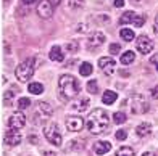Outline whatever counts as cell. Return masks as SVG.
<instances>
[{
	"label": "cell",
	"instance_id": "1",
	"mask_svg": "<svg viewBox=\"0 0 158 156\" xmlns=\"http://www.w3.org/2000/svg\"><path fill=\"white\" fill-rule=\"evenodd\" d=\"M108 122H110V119H108L106 111L102 110V108H97V110L92 111L87 118V129L90 130V134L100 135V134H103L108 129Z\"/></svg>",
	"mask_w": 158,
	"mask_h": 156
},
{
	"label": "cell",
	"instance_id": "2",
	"mask_svg": "<svg viewBox=\"0 0 158 156\" xmlns=\"http://www.w3.org/2000/svg\"><path fill=\"white\" fill-rule=\"evenodd\" d=\"M58 89L61 92V95L64 98H73L79 94L81 90V86H79V81L74 76L71 74H63L58 79Z\"/></svg>",
	"mask_w": 158,
	"mask_h": 156
},
{
	"label": "cell",
	"instance_id": "3",
	"mask_svg": "<svg viewBox=\"0 0 158 156\" xmlns=\"http://www.w3.org/2000/svg\"><path fill=\"white\" fill-rule=\"evenodd\" d=\"M34 69H35L34 60L27 58V60H24L23 63L18 65V68L15 69V76H16V79L19 82H27L34 76Z\"/></svg>",
	"mask_w": 158,
	"mask_h": 156
},
{
	"label": "cell",
	"instance_id": "4",
	"mask_svg": "<svg viewBox=\"0 0 158 156\" xmlns=\"http://www.w3.org/2000/svg\"><path fill=\"white\" fill-rule=\"evenodd\" d=\"M44 134H45V138L48 143H52L55 146H61V134L58 130V126H56L55 122H50L45 126V129H44Z\"/></svg>",
	"mask_w": 158,
	"mask_h": 156
},
{
	"label": "cell",
	"instance_id": "5",
	"mask_svg": "<svg viewBox=\"0 0 158 156\" xmlns=\"http://www.w3.org/2000/svg\"><path fill=\"white\" fill-rule=\"evenodd\" d=\"M143 21H145V18H143L142 15H137V13H134V11H126L124 15L119 18V24L131 23V24H134L135 27H142Z\"/></svg>",
	"mask_w": 158,
	"mask_h": 156
},
{
	"label": "cell",
	"instance_id": "6",
	"mask_svg": "<svg viewBox=\"0 0 158 156\" xmlns=\"http://www.w3.org/2000/svg\"><path fill=\"white\" fill-rule=\"evenodd\" d=\"M131 111L134 114H143L148 111V103L145 102V98L142 95H134L132 97V105H131Z\"/></svg>",
	"mask_w": 158,
	"mask_h": 156
},
{
	"label": "cell",
	"instance_id": "7",
	"mask_svg": "<svg viewBox=\"0 0 158 156\" xmlns=\"http://www.w3.org/2000/svg\"><path fill=\"white\" fill-rule=\"evenodd\" d=\"M26 124V116L23 113H13V114L8 118V129H15V130H19L23 129Z\"/></svg>",
	"mask_w": 158,
	"mask_h": 156
},
{
	"label": "cell",
	"instance_id": "8",
	"mask_svg": "<svg viewBox=\"0 0 158 156\" xmlns=\"http://www.w3.org/2000/svg\"><path fill=\"white\" fill-rule=\"evenodd\" d=\"M98 68L102 69V73L105 76H111L116 69V63H114L113 58H108V56H103V58L98 60Z\"/></svg>",
	"mask_w": 158,
	"mask_h": 156
},
{
	"label": "cell",
	"instance_id": "9",
	"mask_svg": "<svg viewBox=\"0 0 158 156\" xmlns=\"http://www.w3.org/2000/svg\"><path fill=\"white\" fill-rule=\"evenodd\" d=\"M135 47H137V50L143 55H147L153 50V42L150 40L147 35H139L137 40H135Z\"/></svg>",
	"mask_w": 158,
	"mask_h": 156
},
{
	"label": "cell",
	"instance_id": "10",
	"mask_svg": "<svg viewBox=\"0 0 158 156\" xmlns=\"http://www.w3.org/2000/svg\"><path fill=\"white\" fill-rule=\"evenodd\" d=\"M106 40L105 37V34L102 31H95V32H92L90 34V37L87 40V48L89 50H94V48L100 47V45H103V42Z\"/></svg>",
	"mask_w": 158,
	"mask_h": 156
},
{
	"label": "cell",
	"instance_id": "11",
	"mask_svg": "<svg viewBox=\"0 0 158 156\" xmlns=\"http://www.w3.org/2000/svg\"><path fill=\"white\" fill-rule=\"evenodd\" d=\"M21 140H23V137H21V134L15 129H10V130H6L5 132V137H3V142L6 145H10V146H15V145H19L21 143Z\"/></svg>",
	"mask_w": 158,
	"mask_h": 156
},
{
	"label": "cell",
	"instance_id": "12",
	"mask_svg": "<svg viewBox=\"0 0 158 156\" xmlns=\"http://www.w3.org/2000/svg\"><path fill=\"white\" fill-rule=\"evenodd\" d=\"M37 13L40 18H50L53 13V5L50 0H42V2H39L37 5Z\"/></svg>",
	"mask_w": 158,
	"mask_h": 156
},
{
	"label": "cell",
	"instance_id": "13",
	"mask_svg": "<svg viewBox=\"0 0 158 156\" xmlns=\"http://www.w3.org/2000/svg\"><path fill=\"white\" fill-rule=\"evenodd\" d=\"M84 127V119L82 118H77V116H69L66 119V129L71 132H79L82 130Z\"/></svg>",
	"mask_w": 158,
	"mask_h": 156
},
{
	"label": "cell",
	"instance_id": "14",
	"mask_svg": "<svg viewBox=\"0 0 158 156\" xmlns=\"http://www.w3.org/2000/svg\"><path fill=\"white\" fill-rule=\"evenodd\" d=\"M71 108H73V111L84 113L89 108V98H79V100H76L73 105H71Z\"/></svg>",
	"mask_w": 158,
	"mask_h": 156
},
{
	"label": "cell",
	"instance_id": "15",
	"mask_svg": "<svg viewBox=\"0 0 158 156\" xmlns=\"http://www.w3.org/2000/svg\"><path fill=\"white\" fill-rule=\"evenodd\" d=\"M94 150H95L97 154H105V153H108L111 150V143H110V142H106V140H100V142L95 143Z\"/></svg>",
	"mask_w": 158,
	"mask_h": 156
},
{
	"label": "cell",
	"instance_id": "16",
	"mask_svg": "<svg viewBox=\"0 0 158 156\" xmlns=\"http://www.w3.org/2000/svg\"><path fill=\"white\" fill-rule=\"evenodd\" d=\"M48 56H50V60H52V61H58V63L64 60V53L61 52V47H58V45L52 47V50H50Z\"/></svg>",
	"mask_w": 158,
	"mask_h": 156
},
{
	"label": "cell",
	"instance_id": "17",
	"mask_svg": "<svg viewBox=\"0 0 158 156\" xmlns=\"http://www.w3.org/2000/svg\"><path fill=\"white\" fill-rule=\"evenodd\" d=\"M150 132H152V126L148 122H142V124L137 126V129H135V134H137L139 137H147Z\"/></svg>",
	"mask_w": 158,
	"mask_h": 156
},
{
	"label": "cell",
	"instance_id": "18",
	"mask_svg": "<svg viewBox=\"0 0 158 156\" xmlns=\"http://www.w3.org/2000/svg\"><path fill=\"white\" fill-rule=\"evenodd\" d=\"M116 98H118L116 92H113V90H106L105 94L102 95V102H103L105 105H113L114 102H116Z\"/></svg>",
	"mask_w": 158,
	"mask_h": 156
},
{
	"label": "cell",
	"instance_id": "19",
	"mask_svg": "<svg viewBox=\"0 0 158 156\" xmlns=\"http://www.w3.org/2000/svg\"><path fill=\"white\" fill-rule=\"evenodd\" d=\"M27 90L34 95H40L42 92H44V86H42L40 82H31L29 86H27Z\"/></svg>",
	"mask_w": 158,
	"mask_h": 156
},
{
	"label": "cell",
	"instance_id": "20",
	"mask_svg": "<svg viewBox=\"0 0 158 156\" xmlns=\"http://www.w3.org/2000/svg\"><path fill=\"white\" fill-rule=\"evenodd\" d=\"M119 35H121V39H123L124 42H132L134 40V31L132 29H127V27L121 29L119 31Z\"/></svg>",
	"mask_w": 158,
	"mask_h": 156
},
{
	"label": "cell",
	"instance_id": "21",
	"mask_svg": "<svg viewBox=\"0 0 158 156\" xmlns=\"http://www.w3.org/2000/svg\"><path fill=\"white\" fill-rule=\"evenodd\" d=\"M134 58H135L134 52L127 50V52H124L123 55H121V63H123V65H131V63L134 61Z\"/></svg>",
	"mask_w": 158,
	"mask_h": 156
},
{
	"label": "cell",
	"instance_id": "22",
	"mask_svg": "<svg viewBox=\"0 0 158 156\" xmlns=\"http://www.w3.org/2000/svg\"><path fill=\"white\" fill-rule=\"evenodd\" d=\"M92 69H94V68H92L90 63L84 61L82 65L79 66V74H81V76H90V74H92Z\"/></svg>",
	"mask_w": 158,
	"mask_h": 156
},
{
	"label": "cell",
	"instance_id": "23",
	"mask_svg": "<svg viewBox=\"0 0 158 156\" xmlns=\"http://www.w3.org/2000/svg\"><path fill=\"white\" fill-rule=\"evenodd\" d=\"M39 110L42 111V113H44V116H52V113H53V108H52V106H50L47 102H40L39 103Z\"/></svg>",
	"mask_w": 158,
	"mask_h": 156
},
{
	"label": "cell",
	"instance_id": "24",
	"mask_svg": "<svg viewBox=\"0 0 158 156\" xmlns=\"http://www.w3.org/2000/svg\"><path fill=\"white\" fill-rule=\"evenodd\" d=\"M116 156H134V151H132V148H129V146H121L116 151Z\"/></svg>",
	"mask_w": 158,
	"mask_h": 156
},
{
	"label": "cell",
	"instance_id": "25",
	"mask_svg": "<svg viewBox=\"0 0 158 156\" xmlns=\"http://www.w3.org/2000/svg\"><path fill=\"white\" fill-rule=\"evenodd\" d=\"M126 114H124V113H114V114H113V121H114V124H124L126 122Z\"/></svg>",
	"mask_w": 158,
	"mask_h": 156
},
{
	"label": "cell",
	"instance_id": "26",
	"mask_svg": "<svg viewBox=\"0 0 158 156\" xmlns=\"http://www.w3.org/2000/svg\"><path fill=\"white\" fill-rule=\"evenodd\" d=\"M64 48L69 52V53H76L77 52V48H79V44H77V40H69L66 45H64Z\"/></svg>",
	"mask_w": 158,
	"mask_h": 156
},
{
	"label": "cell",
	"instance_id": "27",
	"mask_svg": "<svg viewBox=\"0 0 158 156\" xmlns=\"http://www.w3.org/2000/svg\"><path fill=\"white\" fill-rule=\"evenodd\" d=\"M87 92H89V94H92V95L97 94V92H98V84H97V81H89V82H87Z\"/></svg>",
	"mask_w": 158,
	"mask_h": 156
},
{
	"label": "cell",
	"instance_id": "28",
	"mask_svg": "<svg viewBox=\"0 0 158 156\" xmlns=\"http://www.w3.org/2000/svg\"><path fill=\"white\" fill-rule=\"evenodd\" d=\"M13 97H15V94H13V92L10 90V92H5V95H3V105L5 106H11L13 103Z\"/></svg>",
	"mask_w": 158,
	"mask_h": 156
},
{
	"label": "cell",
	"instance_id": "29",
	"mask_svg": "<svg viewBox=\"0 0 158 156\" xmlns=\"http://www.w3.org/2000/svg\"><path fill=\"white\" fill-rule=\"evenodd\" d=\"M29 105H31V100L29 98H19L16 106H18V110H26V108H29Z\"/></svg>",
	"mask_w": 158,
	"mask_h": 156
},
{
	"label": "cell",
	"instance_id": "30",
	"mask_svg": "<svg viewBox=\"0 0 158 156\" xmlns=\"http://www.w3.org/2000/svg\"><path fill=\"white\" fill-rule=\"evenodd\" d=\"M68 5L71 8H79V6L84 5V0H68Z\"/></svg>",
	"mask_w": 158,
	"mask_h": 156
},
{
	"label": "cell",
	"instance_id": "31",
	"mask_svg": "<svg viewBox=\"0 0 158 156\" xmlns=\"http://www.w3.org/2000/svg\"><path fill=\"white\" fill-rule=\"evenodd\" d=\"M110 53H111V55L121 53V45H119V44H111V45H110Z\"/></svg>",
	"mask_w": 158,
	"mask_h": 156
},
{
	"label": "cell",
	"instance_id": "32",
	"mask_svg": "<svg viewBox=\"0 0 158 156\" xmlns=\"http://www.w3.org/2000/svg\"><path fill=\"white\" fill-rule=\"evenodd\" d=\"M126 137H127L126 130L121 129V130H118V132H116V138H118V140H126Z\"/></svg>",
	"mask_w": 158,
	"mask_h": 156
},
{
	"label": "cell",
	"instance_id": "33",
	"mask_svg": "<svg viewBox=\"0 0 158 156\" xmlns=\"http://www.w3.org/2000/svg\"><path fill=\"white\" fill-rule=\"evenodd\" d=\"M150 92H152V98H155V100H156V98H158V86H156V87H153Z\"/></svg>",
	"mask_w": 158,
	"mask_h": 156
},
{
	"label": "cell",
	"instance_id": "34",
	"mask_svg": "<svg viewBox=\"0 0 158 156\" xmlns=\"http://www.w3.org/2000/svg\"><path fill=\"white\" fill-rule=\"evenodd\" d=\"M153 32H155V35L158 37V15H156V18H155V24H153Z\"/></svg>",
	"mask_w": 158,
	"mask_h": 156
},
{
	"label": "cell",
	"instance_id": "35",
	"mask_svg": "<svg viewBox=\"0 0 158 156\" xmlns=\"http://www.w3.org/2000/svg\"><path fill=\"white\" fill-rule=\"evenodd\" d=\"M116 8H119V6H123L124 5V0H114V3H113Z\"/></svg>",
	"mask_w": 158,
	"mask_h": 156
},
{
	"label": "cell",
	"instance_id": "36",
	"mask_svg": "<svg viewBox=\"0 0 158 156\" xmlns=\"http://www.w3.org/2000/svg\"><path fill=\"white\" fill-rule=\"evenodd\" d=\"M35 2H37V0H23V3H24L26 6H31V5H34Z\"/></svg>",
	"mask_w": 158,
	"mask_h": 156
},
{
	"label": "cell",
	"instance_id": "37",
	"mask_svg": "<svg viewBox=\"0 0 158 156\" xmlns=\"http://www.w3.org/2000/svg\"><path fill=\"white\" fill-rule=\"evenodd\" d=\"M77 32H85V24L79 26V27H77Z\"/></svg>",
	"mask_w": 158,
	"mask_h": 156
},
{
	"label": "cell",
	"instance_id": "38",
	"mask_svg": "<svg viewBox=\"0 0 158 156\" xmlns=\"http://www.w3.org/2000/svg\"><path fill=\"white\" fill-rule=\"evenodd\" d=\"M44 156H56L53 151H44Z\"/></svg>",
	"mask_w": 158,
	"mask_h": 156
},
{
	"label": "cell",
	"instance_id": "39",
	"mask_svg": "<svg viewBox=\"0 0 158 156\" xmlns=\"http://www.w3.org/2000/svg\"><path fill=\"white\" fill-rule=\"evenodd\" d=\"M150 61H152V63H156V61H158V55H155V56H153V58L150 60Z\"/></svg>",
	"mask_w": 158,
	"mask_h": 156
},
{
	"label": "cell",
	"instance_id": "40",
	"mask_svg": "<svg viewBox=\"0 0 158 156\" xmlns=\"http://www.w3.org/2000/svg\"><path fill=\"white\" fill-rule=\"evenodd\" d=\"M142 156H153V154L150 153V151H145V153H142Z\"/></svg>",
	"mask_w": 158,
	"mask_h": 156
},
{
	"label": "cell",
	"instance_id": "41",
	"mask_svg": "<svg viewBox=\"0 0 158 156\" xmlns=\"http://www.w3.org/2000/svg\"><path fill=\"white\" fill-rule=\"evenodd\" d=\"M60 3V0H52V5H58Z\"/></svg>",
	"mask_w": 158,
	"mask_h": 156
},
{
	"label": "cell",
	"instance_id": "42",
	"mask_svg": "<svg viewBox=\"0 0 158 156\" xmlns=\"http://www.w3.org/2000/svg\"><path fill=\"white\" fill-rule=\"evenodd\" d=\"M140 2V0H132V3H139Z\"/></svg>",
	"mask_w": 158,
	"mask_h": 156
},
{
	"label": "cell",
	"instance_id": "43",
	"mask_svg": "<svg viewBox=\"0 0 158 156\" xmlns=\"http://www.w3.org/2000/svg\"><path fill=\"white\" fill-rule=\"evenodd\" d=\"M156 71H158V63H156Z\"/></svg>",
	"mask_w": 158,
	"mask_h": 156
}]
</instances>
